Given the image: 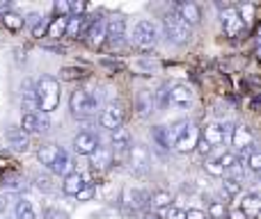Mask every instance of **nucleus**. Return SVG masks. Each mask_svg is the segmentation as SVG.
I'll return each mask as SVG.
<instances>
[{
	"label": "nucleus",
	"mask_w": 261,
	"mask_h": 219,
	"mask_svg": "<svg viewBox=\"0 0 261 219\" xmlns=\"http://www.w3.org/2000/svg\"><path fill=\"white\" fill-rule=\"evenodd\" d=\"M37 94V105L44 114H50L60 103V82L53 76H41L39 82L35 85Z\"/></svg>",
	"instance_id": "1"
},
{
	"label": "nucleus",
	"mask_w": 261,
	"mask_h": 219,
	"mask_svg": "<svg viewBox=\"0 0 261 219\" xmlns=\"http://www.w3.org/2000/svg\"><path fill=\"white\" fill-rule=\"evenodd\" d=\"M101 99L96 94H92L90 89H76L71 94V99H69V108H71L73 116H78V119H87V116H92L99 108Z\"/></svg>",
	"instance_id": "2"
},
{
	"label": "nucleus",
	"mask_w": 261,
	"mask_h": 219,
	"mask_svg": "<svg viewBox=\"0 0 261 219\" xmlns=\"http://www.w3.org/2000/svg\"><path fill=\"white\" fill-rule=\"evenodd\" d=\"M133 44L138 46L140 50H151L153 46L158 44V25L153 21H138L133 25Z\"/></svg>",
	"instance_id": "3"
},
{
	"label": "nucleus",
	"mask_w": 261,
	"mask_h": 219,
	"mask_svg": "<svg viewBox=\"0 0 261 219\" xmlns=\"http://www.w3.org/2000/svg\"><path fill=\"white\" fill-rule=\"evenodd\" d=\"M163 25H165V35L170 41H174V44H179V46H184L190 41V27L181 21L179 14H176L174 9H170V12L165 14Z\"/></svg>",
	"instance_id": "4"
},
{
	"label": "nucleus",
	"mask_w": 261,
	"mask_h": 219,
	"mask_svg": "<svg viewBox=\"0 0 261 219\" xmlns=\"http://www.w3.org/2000/svg\"><path fill=\"white\" fill-rule=\"evenodd\" d=\"M231 130H234V123H231V121H222V123H206L202 128V133H199V139H204L211 148H216V146H222V144L229 139Z\"/></svg>",
	"instance_id": "5"
},
{
	"label": "nucleus",
	"mask_w": 261,
	"mask_h": 219,
	"mask_svg": "<svg viewBox=\"0 0 261 219\" xmlns=\"http://www.w3.org/2000/svg\"><path fill=\"white\" fill-rule=\"evenodd\" d=\"M197 142H199V128L193 121H184L181 130L176 133L174 142H172V148H176L179 153H190V151H195Z\"/></svg>",
	"instance_id": "6"
},
{
	"label": "nucleus",
	"mask_w": 261,
	"mask_h": 219,
	"mask_svg": "<svg viewBox=\"0 0 261 219\" xmlns=\"http://www.w3.org/2000/svg\"><path fill=\"white\" fill-rule=\"evenodd\" d=\"M106 41L110 44L113 50H122L126 48V21L122 16H115L113 21L108 23V35H106Z\"/></svg>",
	"instance_id": "7"
},
{
	"label": "nucleus",
	"mask_w": 261,
	"mask_h": 219,
	"mask_svg": "<svg viewBox=\"0 0 261 219\" xmlns=\"http://www.w3.org/2000/svg\"><path fill=\"white\" fill-rule=\"evenodd\" d=\"M167 101H170L174 108H190L193 105V89H190L186 82H174V85H170V89H167Z\"/></svg>",
	"instance_id": "8"
},
{
	"label": "nucleus",
	"mask_w": 261,
	"mask_h": 219,
	"mask_svg": "<svg viewBox=\"0 0 261 219\" xmlns=\"http://www.w3.org/2000/svg\"><path fill=\"white\" fill-rule=\"evenodd\" d=\"M106 35H108V21L103 18H96L87 25V32H85V39H87V46L92 50H99L101 46L106 44Z\"/></svg>",
	"instance_id": "9"
},
{
	"label": "nucleus",
	"mask_w": 261,
	"mask_h": 219,
	"mask_svg": "<svg viewBox=\"0 0 261 219\" xmlns=\"http://www.w3.org/2000/svg\"><path fill=\"white\" fill-rule=\"evenodd\" d=\"M220 21H222V30H225V35L231 37V39L239 37L241 32L245 30L243 21H241V16H239V9H234V7H227L225 12H222Z\"/></svg>",
	"instance_id": "10"
},
{
	"label": "nucleus",
	"mask_w": 261,
	"mask_h": 219,
	"mask_svg": "<svg viewBox=\"0 0 261 219\" xmlns=\"http://www.w3.org/2000/svg\"><path fill=\"white\" fill-rule=\"evenodd\" d=\"M96 148H99V137L94 133H90V130H83V133H78L73 137V151L78 155H92Z\"/></svg>",
	"instance_id": "11"
},
{
	"label": "nucleus",
	"mask_w": 261,
	"mask_h": 219,
	"mask_svg": "<svg viewBox=\"0 0 261 219\" xmlns=\"http://www.w3.org/2000/svg\"><path fill=\"white\" fill-rule=\"evenodd\" d=\"M99 123L103 126L106 130H117V128H122L124 126V110L119 108V105H108L103 112H101V116H99Z\"/></svg>",
	"instance_id": "12"
},
{
	"label": "nucleus",
	"mask_w": 261,
	"mask_h": 219,
	"mask_svg": "<svg viewBox=\"0 0 261 219\" xmlns=\"http://www.w3.org/2000/svg\"><path fill=\"white\" fill-rule=\"evenodd\" d=\"M229 139H231V144H234L239 151H243V153H248L250 148L254 146V133L248 128V126H234Z\"/></svg>",
	"instance_id": "13"
},
{
	"label": "nucleus",
	"mask_w": 261,
	"mask_h": 219,
	"mask_svg": "<svg viewBox=\"0 0 261 219\" xmlns=\"http://www.w3.org/2000/svg\"><path fill=\"white\" fill-rule=\"evenodd\" d=\"M21 108L25 110V114H37V110H39L37 94H35V82L30 78H25L21 85Z\"/></svg>",
	"instance_id": "14"
},
{
	"label": "nucleus",
	"mask_w": 261,
	"mask_h": 219,
	"mask_svg": "<svg viewBox=\"0 0 261 219\" xmlns=\"http://www.w3.org/2000/svg\"><path fill=\"white\" fill-rule=\"evenodd\" d=\"M110 144H113V148L110 151H115V155H124L126 151L133 148V142H130V135L126 128H117L110 133Z\"/></svg>",
	"instance_id": "15"
},
{
	"label": "nucleus",
	"mask_w": 261,
	"mask_h": 219,
	"mask_svg": "<svg viewBox=\"0 0 261 219\" xmlns=\"http://www.w3.org/2000/svg\"><path fill=\"white\" fill-rule=\"evenodd\" d=\"M174 12L179 14V18H181V21H184L188 27L197 25V23L202 21V12H199V7H197L195 3H181V5H176Z\"/></svg>",
	"instance_id": "16"
},
{
	"label": "nucleus",
	"mask_w": 261,
	"mask_h": 219,
	"mask_svg": "<svg viewBox=\"0 0 261 219\" xmlns=\"http://www.w3.org/2000/svg\"><path fill=\"white\" fill-rule=\"evenodd\" d=\"M5 139H7V144L14 148V151L25 153L28 148H30V135H25L21 128H9L7 133H5Z\"/></svg>",
	"instance_id": "17"
},
{
	"label": "nucleus",
	"mask_w": 261,
	"mask_h": 219,
	"mask_svg": "<svg viewBox=\"0 0 261 219\" xmlns=\"http://www.w3.org/2000/svg\"><path fill=\"white\" fill-rule=\"evenodd\" d=\"M85 185H87V176L81 174V171H73V174H67V178H64L62 192L69 194V197H76V194L81 192Z\"/></svg>",
	"instance_id": "18"
},
{
	"label": "nucleus",
	"mask_w": 261,
	"mask_h": 219,
	"mask_svg": "<svg viewBox=\"0 0 261 219\" xmlns=\"http://www.w3.org/2000/svg\"><path fill=\"white\" fill-rule=\"evenodd\" d=\"M241 212H243L248 219H257L259 217V212H261V199H259V194H243V201H241V208H239Z\"/></svg>",
	"instance_id": "19"
},
{
	"label": "nucleus",
	"mask_w": 261,
	"mask_h": 219,
	"mask_svg": "<svg viewBox=\"0 0 261 219\" xmlns=\"http://www.w3.org/2000/svg\"><path fill=\"white\" fill-rule=\"evenodd\" d=\"M85 32H87L85 16H69L64 37H69V39H83V37H85Z\"/></svg>",
	"instance_id": "20"
},
{
	"label": "nucleus",
	"mask_w": 261,
	"mask_h": 219,
	"mask_svg": "<svg viewBox=\"0 0 261 219\" xmlns=\"http://www.w3.org/2000/svg\"><path fill=\"white\" fill-rule=\"evenodd\" d=\"M124 197H126L128 206L135 208V210H144V208L149 206V194L142 192V190H126V192H124Z\"/></svg>",
	"instance_id": "21"
},
{
	"label": "nucleus",
	"mask_w": 261,
	"mask_h": 219,
	"mask_svg": "<svg viewBox=\"0 0 261 219\" xmlns=\"http://www.w3.org/2000/svg\"><path fill=\"white\" fill-rule=\"evenodd\" d=\"M90 158H92V167H94V169H108V167L113 165V151H110V148L99 146Z\"/></svg>",
	"instance_id": "22"
},
{
	"label": "nucleus",
	"mask_w": 261,
	"mask_h": 219,
	"mask_svg": "<svg viewBox=\"0 0 261 219\" xmlns=\"http://www.w3.org/2000/svg\"><path fill=\"white\" fill-rule=\"evenodd\" d=\"M67 21H69V16H55L53 21L48 23L46 37H50V39H60V37H64V32H67Z\"/></svg>",
	"instance_id": "23"
},
{
	"label": "nucleus",
	"mask_w": 261,
	"mask_h": 219,
	"mask_svg": "<svg viewBox=\"0 0 261 219\" xmlns=\"http://www.w3.org/2000/svg\"><path fill=\"white\" fill-rule=\"evenodd\" d=\"M60 151H62V148L55 146V144H44V146H39V151H37V158H39L41 165L50 167V165H53V160L58 158Z\"/></svg>",
	"instance_id": "24"
},
{
	"label": "nucleus",
	"mask_w": 261,
	"mask_h": 219,
	"mask_svg": "<svg viewBox=\"0 0 261 219\" xmlns=\"http://www.w3.org/2000/svg\"><path fill=\"white\" fill-rule=\"evenodd\" d=\"M53 174H58V176H64V174H69V169H71V160H69V155H67V151H60L58 153V158L53 160V165L48 167Z\"/></svg>",
	"instance_id": "25"
},
{
	"label": "nucleus",
	"mask_w": 261,
	"mask_h": 219,
	"mask_svg": "<svg viewBox=\"0 0 261 219\" xmlns=\"http://www.w3.org/2000/svg\"><path fill=\"white\" fill-rule=\"evenodd\" d=\"M14 215H16V219H37L30 199H18L16 208H14Z\"/></svg>",
	"instance_id": "26"
},
{
	"label": "nucleus",
	"mask_w": 261,
	"mask_h": 219,
	"mask_svg": "<svg viewBox=\"0 0 261 219\" xmlns=\"http://www.w3.org/2000/svg\"><path fill=\"white\" fill-rule=\"evenodd\" d=\"M149 203H151L153 208H158V210H161V208H165V210H167V208L172 206V194L170 192H163V190H161V192H153L151 197H149Z\"/></svg>",
	"instance_id": "27"
},
{
	"label": "nucleus",
	"mask_w": 261,
	"mask_h": 219,
	"mask_svg": "<svg viewBox=\"0 0 261 219\" xmlns=\"http://www.w3.org/2000/svg\"><path fill=\"white\" fill-rule=\"evenodd\" d=\"M225 176H227V178L239 180V183H243V178H245V162L239 158V160H236L229 169H225Z\"/></svg>",
	"instance_id": "28"
},
{
	"label": "nucleus",
	"mask_w": 261,
	"mask_h": 219,
	"mask_svg": "<svg viewBox=\"0 0 261 219\" xmlns=\"http://www.w3.org/2000/svg\"><path fill=\"white\" fill-rule=\"evenodd\" d=\"M3 23H5V27H9V30H21L25 23H23V16H18V14H14V12H5L3 14Z\"/></svg>",
	"instance_id": "29"
},
{
	"label": "nucleus",
	"mask_w": 261,
	"mask_h": 219,
	"mask_svg": "<svg viewBox=\"0 0 261 219\" xmlns=\"http://www.w3.org/2000/svg\"><path fill=\"white\" fill-rule=\"evenodd\" d=\"M138 110H140V116H149L153 112V101H151V94H140L138 96Z\"/></svg>",
	"instance_id": "30"
},
{
	"label": "nucleus",
	"mask_w": 261,
	"mask_h": 219,
	"mask_svg": "<svg viewBox=\"0 0 261 219\" xmlns=\"http://www.w3.org/2000/svg\"><path fill=\"white\" fill-rule=\"evenodd\" d=\"M208 219H227V208L222 201H211L208 206Z\"/></svg>",
	"instance_id": "31"
},
{
	"label": "nucleus",
	"mask_w": 261,
	"mask_h": 219,
	"mask_svg": "<svg viewBox=\"0 0 261 219\" xmlns=\"http://www.w3.org/2000/svg\"><path fill=\"white\" fill-rule=\"evenodd\" d=\"M204 169H206L211 176H225V169H222V165H220V158H206Z\"/></svg>",
	"instance_id": "32"
},
{
	"label": "nucleus",
	"mask_w": 261,
	"mask_h": 219,
	"mask_svg": "<svg viewBox=\"0 0 261 219\" xmlns=\"http://www.w3.org/2000/svg\"><path fill=\"white\" fill-rule=\"evenodd\" d=\"M222 190H225L229 197H239L241 190H243V183H239V180L227 178V176H225V180H222Z\"/></svg>",
	"instance_id": "33"
},
{
	"label": "nucleus",
	"mask_w": 261,
	"mask_h": 219,
	"mask_svg": "<svg viewBox=\"0 0 261 219\" xmlns=\"http://www.w3.org/2000/svg\"><path fill=\"white\" fill-rule=\"evenodd\" d=\"M21 130H23L25 135L37 133V114H23V119H21Z\"/></svg>",
	"instance_id": "34"
},
{
	"label": "nucleus",
	"mask_w": 261,
	"mask_h": 219,
	"mask_svg": "<svg viewBox=\"0 0 261 219\" xmlns=\"http://www.w3.org/2000/svg\"><path fill=\"white\" fill-rule=\"evenodd\" d=\"M248 153H250V155H248V167L254 171V174H257V171L261 169V153H259L257 146H252Z\"/></svg>",
	"instance_id": "35"
},
{
	"label": "nucleus",
	"mask_w": 261,
	"mask_h": 219,
	"mask_svg": "<svg viewBox=\"0 0 261 219\" xmlns=\"http://www.w3.org/2000/svg\"><path fill=\"white\" fill-rule=\"evenodd\" d=\"M85 69H71V67H67V69H62L60 71V78L62 80H76V78H85Z\"/></svg>",
	"instance_id": "36"
},
{
	"label": "nucleus",
	"mask_w": 261,
	"mask_h": 219,
	"mask_svg": "<svg viewBox=\"0 0 261 219\" xmlns=\"http://www.w3.org/2000/svg\"><path fill=\"white\" fill-rule=\"evenodd\" d=\"M50 130V119L48 114H44V112H37V133L46 135Z\"/></svg>",
	"instance_id": "37"
},
{
	"label": "nucleus",
	"mask_w": 261,
	"mask_h": 219,
	"mask_svg": "<svg viewBox=\"0 0 261 219\" xmlns=\"http://www.w3.org/2000/svg\"><path fill=\"white\" fill-rule=\"evenodd\" d=\"M46 30H48V21L39 18V21L35 23V27H32V37H35V39H41V37L46 35Z\"/></svg>",
	"instance_id": "38"
},
{
	"label": "nucleus",
	"mask_w": 261,
	"mask_h": 219,
	"mask_svg": "<svg viewBox=\"0 0 261 219\" xmlns=\"http://www.w3.org/2000/svg\"><path fill=\"white\" fill-rule=\"evenodd\" d=\"M151 135H153V139H156L158 144H161L163 148H170V142H167V135H165V128H153L151 130Z\"/></svg>",
	"instance_id": "39"
},
{
	"label": "nucleus",
	"mask_w": 261,
	"mask_h": 219,
	"mask_svg": "<svg viewBox=\"0 0 261 219\" xmlns=\"http://www.w3.org/2000/svg\"><path fill=\"white\" fill-rule=\"evenodd\" d=\"M101 64H103L106 69H110V71H122V69L126 67V64H124L122 59H108V57L101 59Z\"/></svg>",
	"instance_id": "40"
},
{
	"label": "nucleus",
	"mask_w": 261,
	"mask_h": 219,
	"mask_svg": "<svg viewBox=\"0 0 261 219\" xmlns=\"http://www.w3.org/2000/svg\"><path fill=\"white\" fill-rule=\"evenodd\" d=\"M163 219H186V210H181V208H174V206H170L165 210V217Z\"/></svg>",
	"instance_id": "41"
},
{
	"label": "nucleus",
	"mask_w": 261,
	"mask_h": 219,
	"mask_svg": "<svg viewBox=\"0 0 261 219\" xmlns=\"http://www.w3.org/2000/svg\"><path fill=\"white\" fill-rule=\"evenodd\" d=\"M92 194H94V185H92V183H87L85 187H83L81 192L76 194V199H78V201H87V199H92Z\"/></svg>",
	"instance_id": "42"
},
{
	"label": "nucleus",
	"mask_w": 261,
	"mask_h": 219,
	"mask_svg": "<svg viewBox=\"0 0 261 219\" xmlns=\"http://www.w3.org/2000/svg\"><path fill=\"white\" fill-rule=\"evenodd\" d=\"M53 9L58 16H69V3H64V0H58V3L53 5Z\"/></svg>",
	"instance_id": "43"
},
{
	"label": "nucleus",
	"mask_w": 261,
	"mask_h": 219,
	"mask_svg": "<svg viewBox=\"0 0 261 219\" xmlns=\"http://www.w3.org/2000/svg\"><path fill=\"white\" fill-rule=\"evenodd\" d=\"M239 160V158L234 155V153H225V155H220V165H222V169H229L234 162Z\"/></svg>",
	"instance_id": "44"
},
{
	"label": "nucleus",
	"mask_w": 261,
	"mask_h": 219,
	"mask_svg": "<svg viewBox=\"0 0 261 219\" xmlns=\"http://www.w3.org/2000/svg\"><path fill=\"white\" fill-rule=\"evenodd\" d=\"M12 199H16V192H7V194H3V197H0V210H5V208L9 206V201H12Z\"/></svg>",
	"instance_id": "45"
},
{
	"label": "nucleus",
	"mask_w": 261,
	"mask_h": 219,
	"mask_svg": "<svg viewBox=\"0 0 261 219\" xmlns=\"http://www.w3.org/2000/svg\"><path fill=\"white\" fill-rule=\"evenodd\" d=\"M186 219H206V215L202 210H188L186 212Z\"/></svg>",
	"instance_id": "46"
},
{
	"label": "nucleus",
	"mask_w": 261,
	"mask_h": 219,
	"mask_svg": "<svg viewBox=\"0 0 261 219\" xmlns=\"http://www.w3.org/2000/svg\"><path fill=\"white\" fill-rule=\"evenodd\" d=\"M227 219H248V217H245L241 210H231V212H227Z\"/></svg>",
	"instance_id": "47"
},
{
	"label": "nucleus",
	"mask_w": 261,
	"mask_h": 219,
	"mask_svg": "<svg viewBox=\"0 0 261 219\" xmlns=\"http://www.w3.org/2000/svg\"><path fill=\"white\" fill-rule=\"evenodd\" d=\"M9 7H12V5H9V3H0V12H9Z\"/></svg>",
	"instance_id": "48"
}]
</instances>
